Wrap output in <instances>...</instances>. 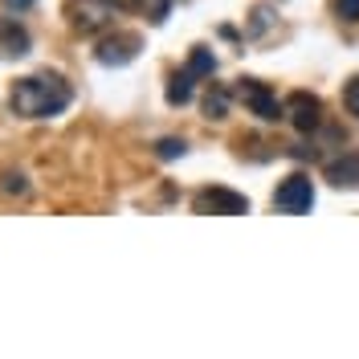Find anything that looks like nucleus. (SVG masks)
Wrapping results in <instances>:
<instances>
[{"label":"nucleus","mask_w":359,"mask_h":359,"mask_svg":"<svg viewBox=\"0 0 359 359\" xmlns=\"http://www.w3.org/2000/svg\"><path fill=\"white\" fill-rule=\"evenodd\" d=\"M212 69H217V57H212V49L196 45V49H192V57H188V74H196V78H208Z\"/></svg>","instance_id":"9b49d317"},{"label":"nucleus","mask_w":359,"mask_h":359,"mask_svg":"<svg viewBox=\"0 0 359 359\" xmlns=\"http://www.w3.org/2000/svg\"><path fill=\"white\" fill-rule=\"evenodd\" d=\"M4 192H17V196H25V192H29V184H25L21 176H4Z\"/></svg>","instance_id":"a211bd4d"},{"label":"nucleus","mask_w":359,"mask_h":359,"mask_svg":"<svg viewBox=\"0 0 359 359\" xmlns=\"http://www.w3.org/2000/svg\"><path fill=\"white\" fill-rule=\"evenodd\" d=\"M196 212H221V217H237V212H249V201L241 192H233V188H204L196 192V201H192Z\"/></svg>","instance_id":"20e7f679"},{"label":"nucleus","mask_w":359,"mask_h":359,"mask_svg":"<svg viewBox=\"0 0 359 359\" xmlns=\"http://www.w3.org/2000/svg\"><path fill=\"white\" fill-rule=\"evenodd\" d=\"M204 114H208V118H224V114H229V90H208V94H204Z\"/></svg>","instance_id":"f8f14e48"},{"label":"nucleus","mask_w":359,"mask_h":359,"mask_svg":"<svg viewBox=\"0 0 359 359\" xmlns=\"http://www.w3.org/2000/svg\"><path fill=\"white\" fill-rule=\"evenodd\" d=\"M33 0H4V8H29Z\"/></svg>","instance_id":"6ab92c4d"},{"label":"nucleus","mask_w":359,"mask_h":359,"mask_svg":"<svg viewBox=\"0 0 359 359\" xmlns=\"http://www.w3.org/2000/svg\"><path fill=\"white\" fill-rule=\"evenodd\" d=\"M339 21H359V0H335Z\"/></svg>","instance_id":"dca6fc26"},{"label":"nucleus","mask_w":359,"mask_h":359,"mask_svg":"<svg viewBox=\"0 0 359 359\" xmlns=\"http://www.w3.org/2000/svg\"><path fill=\"white\" fill-rule=\"evenodd\" d=\"M159 159H176V156H184V151H188V143H184V139H159Z\"/></svg>","instance_id":"2eb2a0df"},{"label":"nucleus","mask_w":359,"mask_h":359,"mask_svg":"<svg viewBox=\"0 0 359 359\" xmlns=\"http://www.w3.org/2000/svg\"><path fill=\"white\" fill-rule=\"evenodd\" d=\"M192 82H196V74H172V82H168V102L172 107H184L188 98H192Z\"/></svg>","instance_id":"9d476101"},{"label":"nucleus","mask_w":359,"mask_h":359,"mask_svg":"<svg viewBox=\"0 0 359 359\" xmlns=\"http://www.w3.org/2000/svg\"><path fill=\"white\" fill-rule=\"evenodd\" d=\"M327 180L335 188H359V151H347L343 159L327 163Z\"/></svg>","instance_id":"6e6552de"},{"label":"nucleus","mask_w":359,"mask_h":359,"mask_svg":"<svg viewBox=\"0 0 359 359\" xmlns=\"http://www.w3.org/2000/svg\"><path fill=\"white\" fill-rule=\"evenodd\" d=\"M290 114H294V127L298 131H314L318 127V98L314 94H290Z\"/></svg>","instance_id":"0eeeda50"},{"label":"nucleus","mask_w":359,"mask_h":359,"mask_svg":"<svg viewBox=\"0 0 359 359\" xmlns=\"http://www.w3.org/2000/svg\"><path fill=\"white\" fill-rule=\"evenodd\" d=\"M135 53H139V37L135 33H118V37H107L98 45V62L102 66H127Z\"/></svg>","instance_id":"423d86ee"},{"label":"nucleus","mask_w":359,"mask_h":359,"mask_svg":"<svg viewBox=\"0 0 359 359\" xmlns=\"http://www.w3.org/2000/svg\"><path fill=\"white\" fill-rule=\"evenodd\" d=\"M343 102H347V111L359 118V78H351V82H347V90H343Z\"/></svg>","instance_id":"f3484780"},{"label":"nucleus","mask_w":359,"mask_h":359,"mask_svg":"<svg viewBox=\"0 0 359 359\" xmlns=\"http://www.w3.org/2000/svg\"><path fill=\"white\" fill-rule=\"evenodd\" d=\"M273 208L278 212H290V217H298V212H311L314 208V184L311 176H290L278 184V192H273Z\"/></svg>","instance_id":"7ed1b4c3"},{"label":"nucleus","mask_w":359,"mask_h":359,"mask_svg":"<svg viewBox=\"0 0 359 359\" xmlns=\"http://www.w3.org/2000/svg\"><path fill=\"white\" fill-rule=\"evenodd\" d=\"M0 49H4V53H13V57L29 53V33H25L13 17H0Z\"/></svg>","instance_id":"1a4fd4ad"},{"label":"nucleus","mask_w":359,"mask_h":359,"mask_svg":"<svg viewBox=\"0 0 359 359\" xmlns=\"http://www.w3.org/2000/svg\"><path fill=\"white\" fill-rule=\"evenodd\" d=\"M69 107V86L53 74H37V78H21L13 86V114L21 118H49Z\"/></svg>","instance_id":"f257e3e1"},{"label":"nucleus","mask_w":359,"mask_h":359,"mask_svg":"<svg viewBox=\"0 0 359 359\" xmlns=\"http://www.w3.org/2000/svg\"><path fill=\"white\" fill-rule=\"evenodd\" d=\"M237 94L245 98V107L257 114V118H266V123H278V118H282V102L269 94L266 82H253V78H245V82L237 86Z\"/></svg>","instance_id":"39448f33"},{"label":"nucleus","mask_w":359,"mask_h":359,"mask_svg":"<svg viewBox=\"0 0 359 359\" xmlns=\"http://www.w3.org/2000/svg\"><path fill=\"white\" fill-rule=\"evenodd\" d=\"M118 13H123V0H69L66 4V17H69V29L74 33H98V29H107V25L118 21Z\"/></svg>","instance_id":"f03ea898"},{"label":"nucleus","mask_w":359,"mask_h":359,"mask_svg":"<svg viewBox=\"0 0 359 359\" xmlns=\"http://www.w3.org/2000/svg\"><path fill=\"white\" fill-rule=\"evenodd\" d=\"M139 8H143V13H147V17H151V21H163V17H168V8H172V0H139Z\"/></svg>","instance_id":"4468645a"},{"label":"nucleus","mask_w":359,"mask_h":359,"mask_svg":"<svg viewBox=\"0 0 359 359\" xmlns=\"http://www.w3.org/2000/svg\"><path fill=\"white\" fill-rule=\"evenodd\" d=\"M269 25H273V13H269L266 4H262V8H253V25H249V33H245V37H262V33H266Z\"/></svg>","instance_id":"ddd939ff"}]
</instances>
